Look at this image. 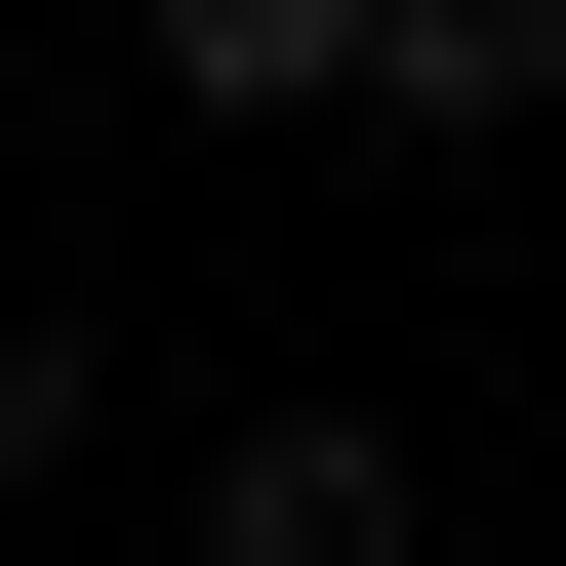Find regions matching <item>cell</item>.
Returning a JSON list of instances; mask_svg holds the SVG:
<instances>
[{"instance_id": "obj_1", "label": "cell", "mask_w": 566, "mask_h": 566, "mask_svg": "<svg viewBox=\"0 0 566 566\" xmlns=\"http://www.w3.org/2000/svg\"><path fill=\"white\" fill-rule=\"evenodd\" d=\"M405 526H446L405 405H243V446H202V566H405Z\"/></svg>"}, {"instance_id": "obj_2", "label": "cell", "mask_w": 566, "mask_h": 566, "mask_svg": "<svg viewBox=\"0 0 566 566\" xmlns=\"http://www.w3.org/2000/svg\"><path fill=\"white\" fill-rule=\"evenodd\" d=\"M365 122H446V163H526V122H566V0H365Z\"/></svg>"}, {"instance_id": "obj_3", "label": "cell", "mask_w": 566, "mask_h": 566, "mask_svg": "<svg viewBox=\"0 0 566 566\" xmlns=\"http://www.w3.org/2000/svg\"><path fill=\"white\" fill-rule=\"evenodd\" d=\"M163 122H365V0H163Z\"/></svg>"}, {"instance_id": "obj_4", "label": "cell", "mask_w": 566, "mask_h": 566, "mask_svg": "<svg viewBox=\"0 0 566 566\" xmlns=\"http://www.w3.org/2000/svg\"><path fill=\"white\" fill-rule=\"evenodd\" d=\"M82 446H122V365L41 324V283H0V485H82Z\"/></svg>"}]
</instances>
